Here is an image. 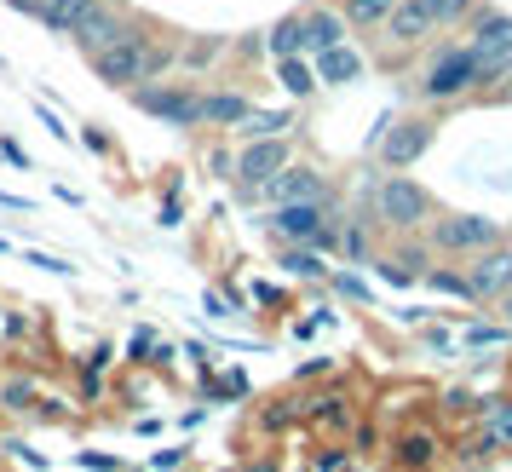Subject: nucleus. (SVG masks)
<instances>
[{"label": "nucleus", "mask_w": 512, "mask_h": 472, "mask_svg": "<svg viewBox=\"0 0 512 472\" xmlns=\"http://www.w3.org/2000/svg\"><path fill=\"white\" fill-rule=\"evenodd\" d=\"M495 236H501V225L484 213H449L432 225V242L443 254H484V248H495Z\"/></svg>", "instance_id": "1"}, {"label": "nucleus", "mask_w": 512, "mask_h": 472, "mask_svg": "<svg viewBox=\"0 0 512 472\" xmlns=\"http://www.w3.org/2000/svg\"><path fill=\"white\" fill-rule=\"evenodd\" d=\"M472 52H478L484 81H507V70H512V18L507 12H484V18H478Z\"/></svg>", "instance_id": "2"}, {"label": "nucleus", "mask_w": 512, "mask_h": 472, "mask_svg": "<svg viewBox=\"0 0 512 472\" xmlns=\"http://www.w3.org/2000/svg\"><path fill=\"white\" fill-rule=\"evenodd\" d=\"M144 58H150V41L127 29L116 47L93 52V70H98V81H110V87H133V81H144Z\"/></svg>", "instance_id": "3"}, {"label": "nucleus", "mask_w": 512, "mask_h": 472, "mask_svg": "<svg viewBox=\"0 0 512 472\" xmlns=\"http://www.w3.org/2000/svg\"><path fill=\"white\" fill-rule=\"evenodd\" d=\"M478 81H484V70H478V52L455 47V52H443L438 64H432V75L420 81V93H426V98H455V93H466V87H478Z\"/></svg>", "instance_id": "4"}, {"label": "nucleus", "mask_w": 512, "mask_h": 472, "mask_svg": "<svg viewBox=\"0 0 512 472\" xmlns=\"http://www.w3.org/2000/svg\"><path fill=\"white\" fill-rule=\"evenodd\" d=\"M426 213H432V202H426V190H420L415 179H386V185H380V219H386L392 231H415Z\"/></svg>", "instance_id": "5"}, {"label": "nucleus", "mask_w": 512, "mask_h": 472, "mask_svg": "<svg viewBox=\"0 0 512 472\" xmlns=\"http://www.w3.org/2000/svg\"><path fill=\"white\" fill-rule=\"evenodd\" d=\"M121 35H127V18H121V12H110V6H98V0H87V12H81V24H75V41H81V52L93 58V52L116 47Z\"/></svg>", "instance_id": "6"}, {"label": "nucleus", "mask_w": 512, "mask_h": 472, "mask_svg": "<svg viewBox=\"0 0 512 472\" xmlns=\"http://www.w3.org/2000/svg\"><path fill=\"white\" fill-rule=\"evenodd\" d=\"M133 104H139V110H150V116L173 121V127L202 121V110H196V98H190L185 87H139V93H133Z\"/></svg>", "instance_id": "7"}, {"label": "nucleus", "mask_w": 512, "mask_h": 472, "mask_svg": "<svg viewBox=\"0 0 512 472\" xmlns=\"http://www.w3.org/2000/svg\"><path fill=\"white\" fill-rule=\"evenodd\" d=\"M288 167V144L282 139H248V150L236 156V173H242V185H265L271 173Z\"/></svg>", "instance_id": "8"}, {"label": "nucleus", "mask_w": 512, "mask_h": 472, "mask_svg": "<svg viewBox=\"0 0 512 472\" xmlns=\"http://www.w3.org/2000/svg\"><path fill=\"white\" fill-rule=\"evenodd\" d=\"M265 190L277 196V202H323V173H311V167H282L265 179Z\"/></svg>", "instance_id": "9"}, {"label": "nucleus", "mask_w": 512, "mask_h": 472, "mask_svg": "<svg viewBox=\"0 0 512 472\" xmlns=\"http://www.w3.org/2000/svg\"><path fill=\"white\" fill-rule=\"evenodd\" d=\"M277 236H294V242H311L323 231V202H277Z\"/></svg>", "instance_id": "10"}, {"label": "nucleus", "mask_w": 512, "mask_h": 472, "mask_svg": "<svg viewBox=\"0 0 512 472\" xmlns=\"http://www.w3.org/2000/svg\"><path fill=\"white\" fill-rule=\"evenodd\" d=\"M472 294H507L512 288V254L507 248H484V260L472 265Z\"/></svg>", "instance_id": "11"}, {"label": "nucleus", "mask_w": 512, "mask_h": 472, "mask_svg": "<svg viewBox=\"0 0 512 472\" xmlns=\"http://www.w3.org/2000/svg\"><path fill=\"white\" fill-rule=\"evenodd\" d=\"M386 29H392V41H420L426 29H438L432 0H403V6H392V12H386Z\"/></svg>", "instance_id": "12"}, {"label": "nucleus", "mask_w": 512, "mask_h": 472, "mask_svg": "<svg viewBox=\"0 0 512 472\" xmlns=\"http://www.w3.org/2000/svg\"><path fill=\"white\" fill-rule=\"evenodd\" d=\"M363 75V58L340 41V47H328L317 52V81H328V87H346V81H357Z\"/></svg>", "instance_id": "13"}, {"label": "nucleus", "mask_w": 512, "mask_h": 472, "mask_svg": "<svg viewBox=\"0 0 512 472\" xmlns=\"http://www.w3.org/2000/svg\"><path fill=\"white\" fill-rule=\"evenodd\" d=\"M426 139H432V133H426L420 121H409V127H397V133H386V144H380V156H386L392 167H403V162H415L420 150H426Z\"/></svg>", "instance_id": "14"}, {"label": "nucleus", "mask_w": 512, "mask_h": 472, "mask_svg": "<svg viewBox=\"0 0 512 472\" xmlns=\"http://www.w3.org/2000/svg\"><path fill=\"white\" fill-rule=\"evenodd\" d=\"M346 41V18L340 12H311L305 18V52H328Z\"/></svg>", "instance_id": "15"}, {"label": "nucleus", "mask_w": 512, "mask_h": 472, "mask_svg": "<svg viewBox=\"0 0 512 472\" xmlns=\"http://www.w3.org/2000/svg\"><path fill=\"white\" fill-rule=\"evenodd\" d=\"M196 110H202V121H248L254 116V104L242 93H208V98H196Z\"/></svg>", "instance_id": "16"}, {"label": "nucleus", "mask_w": 512, "mask_h": 472, "mask_svg": "<svg viewBox=\"0 0 512 472\" xmlns=\"http://www.w3.org/2000/svg\"><path fill=\"white\" fill-rule=\"evenodd\" d=\"M397 0H346V24H357V29H374V24H386V12H392Z\"/></svg>", "instance_id": "17"}, {"label": "nucleus", "mask_w": 512, "mask_h": 472, "mask_svg": "<svg viewBox=\"0 0 512 472\" xmlns=\"http://www.w3.org/2000/svg\"><path fill=\"white\" fill-rule=\"evenodd\" d=\"M271 52H277V58L305 52V18H282V24L271 29Z\"/></svg>", "instance_id": "18"}, {"label": "nucleus", "mask_w": 512, "mask_h": 472, "mask_svg": "<svg viewBox=\"0 0 512 472\" xmlns=\"http://www.w3.org/2000/svg\"><path fill=\"white\" fill-rule=\"evenodd\" d=\"M81 12H87V0H58V6H52V12L41 18V24H47L52 35H75V24H81Z\"/></svg>", "instance_id": "19"}, {"label": "nucleus", "mask_w": 512, "mask_h": 472, "mask_svg": "<svg viewBox=\"0 0 512 472\" xmlns=\"http://www.w3.org/2000/svg\"><path fill=\"white\" fill-rule=\"evenodd\" d=\"M288 127H294V116L282 110V116H248V127H242V133H248V139H282Z\"/></svg>", "instance_id": "20"}, {"label": "nucleus", "mask_w": 512, "mask_h": 472, "mask_svg": "<svg viewBox=\"0 0 512 472\" xmlns=\"http://www.w3.org/2000/svg\"><path fill=\"white\" fill-rule=\"evenodd\" d=\"M282 87H288L294 98H305L311 87H317V81H311V70L300 64V52H294V58H282Z\"/></svg>", "instance_id": "21"}, {"label": "nucleus", "mask_w": 512, "mask_h": 472, "mask_svg": "<svg viewBox=\"0 0 512 472\" xmlns=\"http://www.w3.org/2000/svg\"><path fill=\"white\" fill-rule=\"evenodd\" d=\"M432 455H438V438H432V432H415V438L403 444V461H409V467H426Z\"/></svg>", "instance_id": "22"}, {"label": "nucleus", "mask_w": 512, "mask_h": 472, "mask_svg": "<svg viewBox=\"0 0 512 472\" xmlns=\"http://www.w3.org/2000/svg\"><path fill=\"white\" fill-rule=\"evenodd\" d=\"M466 6H472V0H432V18H438V24H449V18H461Z\"/></svg>", "instance_id": "23"}, {"label": "nucleus", "mask_w": 512, "mask_h": 472, "mask_svg": "<svg viewBox=\"0 0 512 472\" xmlns=\"http://www.w3.org/2000/svg\"><path fill=\"white\" fill-rule=\"evenodd\" d=\"M432 283H438L443 294H472V283H466V277H449V271H438V277H432Z\"/></svg>", "instance_id": "24"}, {"label": "nucleus", "mask_w": 512, "mask_h": 472, "mask_svg": "<svg viewBox=\"0 0 512 472\" xmlns=\"http://www.w3.org/2000/svg\"><path fill=\"white\" fill-rule=\"evenodd\" d=\"M12 6H18V12H29V18H47L58 0H12Z\"/></svg>", "instance_id": "25"}, {"label": "nucleus", "mask_w": 512, "mask_h": 472, "mask_svg": "<svg viewBox=\"0 0 512 472\" xmlns=\"http://www.w3.org/2000/svg\"><path fill=\"white\" fill-rule=\"evenodd\" d=\"M288 265H294L300 277H317V271H323V265H317V260H305V254H288Z\"/></svg>", "instance_id": "26"}, {"label": "nucleus", "mask_w": 512, "mask_h": 472, "mask_svg": "<svg viewBox=\"0 0 512 472\" xmlns=\"http://www.w3.org/2000/svg\"><path fill=\"white\" fill-rule=\"evenodd\" d=\"M501 317H507V323H512V288H507V300H501Z\"/></svg>", "instance_id": "27"}, {"label": "nucleus", "mask_w": 512, "mask_h": 472, "mask_svg": "<svg viewBox=\"0 0 512 472\" xmlns=\"http://www.w3.org/2000/svg\"><path fill=\"white\" fill-rule=\"evenodd\" d=\"M507 81H512V70H507Z\"/></svg>", "instance_id": "28"}]
</instances>
